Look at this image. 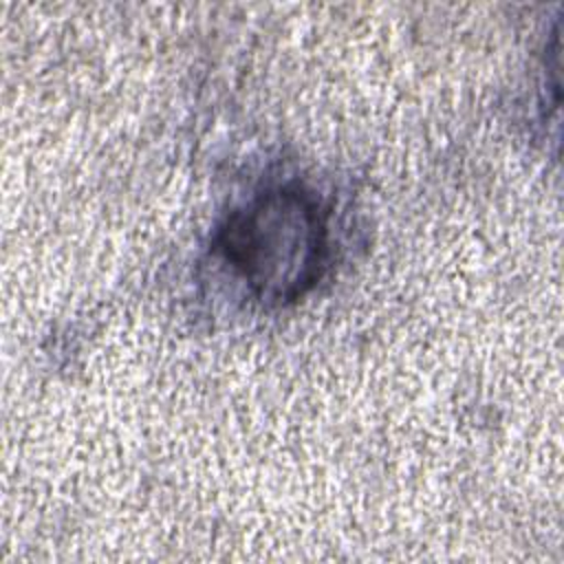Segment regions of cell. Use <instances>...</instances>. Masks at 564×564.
<instances>
[{
  "label": "cell",
  "mask_w": 564,
  "mask_h": 564,
  "mask_svg": "<svg viewBox=\"0 0 564 564\" xmlns=\"http://www.w3.org/2000/svg\"><path fill=\"white\" fill-rule=\"evenodd\" d=\"M214 245L258 300L295 302L328 267V212L311 189L275 185L234 209Z\"/></svg>",
  "instance_id": "1"
}]
</instances>
